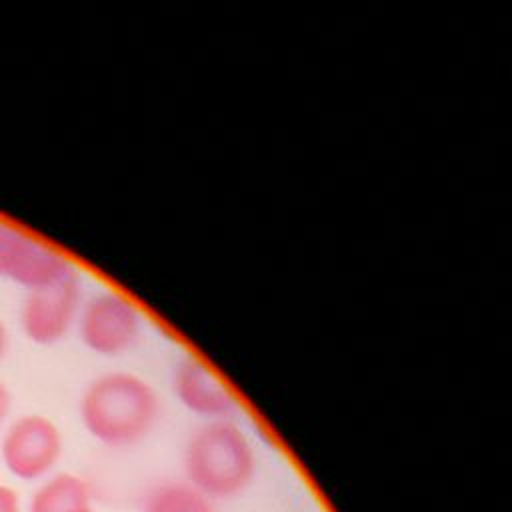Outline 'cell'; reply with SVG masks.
<instances>
[{"label": "cell", "mask_w": 512, "mask_h": 512, "mask_svg": "<svg viewBox=\"0 0 512 512\" xmlns=\"http://www.w3.org/2000/svg\"><path fill=\"white\" fill-rule=\"evenodd\" d=\"M160 416L154 386L130 370L96 376L80 398V420L86 432L110 446L128 448L144 440Z\"/></svg>", "instance_id": "6da1fadb"}, {"label": "cell", "mask_w": 512, "mask_h": 512, "mask_svg": "<svg viewBox=\"0 0 512 512\" xmlns=\"http://www.w3.org/2000/svg\"><path fill=\"white\" fill-rule=\"evenodd\" d=\"M188 486L206 498H234L256 474V452L246 432L232 420L200 424L184 446Z\"/></svg>", "instance_id": "7a4b0ae2"}, {"label": "cell", "mask_w": 512, "mask_h": 512, "mask_svg": "<svg viewBox=\"0 0 512 512\" xmlns=\"http://www.w3.org/2000/svg\"><path fill=\"white\" fill-rule=\"evenodd\" d=\"M74 330L92 354L118 358L140 342L144 312L126 292L104 288L84 296Z\"/></svg>", "instance_id": "3957f363"}, {"label": "cell", "mask_w": 512, "mask_h": 512, "mask_svg": "<svg viewBox=\"0 0 512 512\" xmlns=\"http://www.w3.org/2000/svg\"><path fill=\"white\" fill-rule=\"evenodd\" d=\"M74 262L54 244L0 218V278L26 292L76 274Z\"/></svg>", "instance_id": "277c9868"}, {"label": "cell", "mask_w": 512, "mask_h": 512, "mask_svg": "<svg viewBox=\"0 0 512 512\" xmlns=\"http://www.w3.org/2000/svg\"><path fill=\"white\" fill-rule=\"evenodd\" d=\"M82 300L78 272L50 286L26 292L20 308L24 336L38 346L58 344L76 328Z\"/></svg>", "instance_id": "5b68a950"}, {"label": "cell", "mask_w": 512, "mask_h": 512, "mask_svg": "<svg viewBox=\"0 0 512 512\" xmlns=\"http://www.w3.org/2000/svg\"><path fill=\"white\" fill-rule=\"evenodd\" d=\"M60 454L62 434L58 426L42 414L18 418L2 440L4 464L22 480H36L50 472L60 460Z\"/></svg>", "instance_id": "8992f818"}, {"label": "cell", "mask_w": 512, "mask_h": 512, "mask_svg": "<svg viewBox=\"0 0 512 512\" xmlns=\"http://www.w3.org/2000/svg\"><path fill=\"white\" fill-rule=\"evenodd\" d=\"M176 400L204 422L230 420L238 408V396L230 384L200 356L180 358L172 370Z\"/></svg>", "instance_id": "52a82bcc"}, {"label": "cell", "mask_w": 512, "mask_h": 512, "mask_svg": "<svg viewBox=\"0 0 512 512\" xmlns=\"http://www.w3.org/2000/svg\"><path fill=\"white\" fill-rule=\"evenodd\" d=\"M30 512H92L90 488L76 474H56L36 490Z\"/></svg>", "instance_id": "ba28073f"}, {"label": "cell", "mask_w": 512, "mask_h": 512, "mask_svg": "<svg viewBox=\"0 0 512 512\" xmlns=\"http://www.w3.org/2000/svg\"><path fill=\"white\" fill-rule=\"evenodd\" d=\"M144 512H216L206 496L188 484H164L150 492Z\"/></svg>", "instance_id": "9c48e42d"}, {"label": "cell", "mask_w": 512, "mask_h": 512, "mask_svg": "<svg viewBox=\"0 0 512 512\" xmlns=\"http://www.w3.org/2000/svg\"><path fill=\"white\" fill-rule=\"evenodd\" d=\"M0 512H18V494L0 484Z\"/></svg>", "instance_id": "30bf717a"}, {"label": "cell", "mask_w": 512, "mask_h": 512, "mask_svg": "<svg viewBox=\"0 0 512 512\" xmlns=\"http://www.w3.org/2000/svg\"><path fill=\"white\" fill-rule=\"evenodd\" d=\"M10 406H12L10 390L6 388L4 382H0V424L6 420V416H8V412H10Z\"/></svg>", "instance_id": "8fae6325"}, {"label": "cell", "mask_w": 512, "mask_h": 512, "mask_svg": "<svg viewBox=\"0 0 512 512\" xmlns=\"http://www.w3.org/2000/svg\"><path fill=\"white\" fill-rule=\"evenodd\" d=\"M8 346H10V334H8V328H6L4 320L0 318V360L6 356Z\"/></svg>", "instance_id": "7c38bea8"}]
</instances>
